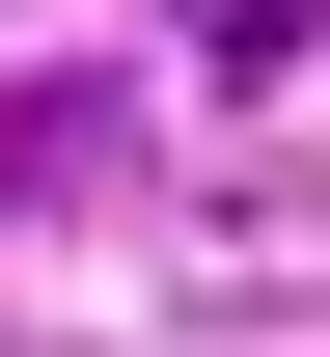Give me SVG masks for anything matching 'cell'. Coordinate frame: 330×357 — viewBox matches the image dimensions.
<instances>
[{"instance_id": "cell-1", "label": "cell", "mask_w": 330, "mask_h": 357, "mask_svg": "<svg viewBox=\"0 0 330 357\" xmlns=\"http://www.w3.org/2000/svg\"><path fill=\"white\" fill-rule=\"evenodd\" d=\"M303 28H330V0H165V55H193V83H276Z\"/></svg>"}, {"instance_id": "cell-2", "label": "cell", "mask_w": 330, "mask_h": 357, "mask_svg": "<svg viewBox=\"0 0 330 357\" xmlns=\"http://www.w3.org/2000/svg\"><path fill=\"white\" fill-rule=\"evenodd\" d=\"M0 192H110V110H83V83H28V110H0Z\"/></svg>"}]
</instances>
